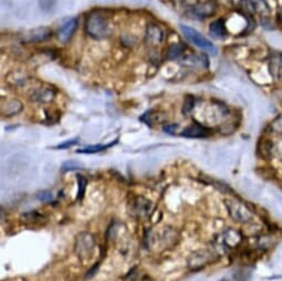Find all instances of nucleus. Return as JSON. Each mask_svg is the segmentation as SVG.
Instances as JSON below:
<instances>
[{
	"label": "nucleus",
	"mask_w": 282,
	"mask_h": 281,
	"mask_svg": "<svg viewBox=\"0 0 282 281\" xmlns=\"http://www.w3.org/2000/svg\"><path fill=\"white\" fill-rule=\"evenodd\" d=\"M212 253H208V251H198V253H195L191 256L190 260H188V266H190V268L193 270L204 267V266H206L209 261H212Z\"/></svg>",
	"instance_id": "obj_6"
},
{
	"label": "nucleus",
	"mask_w": 282,
	"mask_h": 281,
	"mask_svg": "<svg viewBox=\"0 0 282 281\" xmlns=\"http://www.w3.org/2000/svg\"><path fill=\"white\" fill-rule=\"evenodd\" d=\"M97 243L94 237L90 233H81L76 239V254L83 264H88L93 259L96 253Z\"/></svg>",
	"instance_id": "obj_1"
},
{
	"label": "nucleus",
	"mask_w": 282,
	"mask_h": 281,
	"mask_svg": "<svg viewBox=\"0 0 282 281\" xmlns=\"http://www.w3.org/2000/svg\"><path fill=\"white\" fill-rule=\"evenodd\" d=\"M209 32H211V34L216 39L225 38L227 35V29L223 20L219 19L214 21V23L209 26Z\"/></svg>",
	"instance_id": "obj_11"
},
{
	"label": "nucleus",
	"mask_w": 282,
	"mask_h": 281,
	"mask_svg": "<svg viewBox=\"0 0 282 281\" xmlns=\"http://www.w3.org/2000/svg\"><path fill=\"white\" fill-rule=\"evenodd\" d=\"M37 197L42 200V201H50L52 199V193L51 192H48V191H43V192H40Z\"/></svg>",
	"instance_id": "obj_21"
},
{
	"label": "nucleus",
	"mask_w": 282,
	"mask_h": 281,
	"mask_svg": "<svg viewBox=\"0 0 282 281\" xmlns=\"http://www.w3.org/2000/svg\"><path fill=\"white\" fill-rule=\"evenodd\" d=\"M23 109V104H21L18 100H10L7 101V103L3 105L2 107V113L7 117H10V115H14L21 111Z\"/></svg>",
	"instance_id": "obj_12"
},
{
	"label": "nucleus",
	"mask_w": 282,
	"mask_h": 281,
	"mask_svg": "<svg viewBox=\"0 0 282 281\" xmlns=\"http://www.w3.org/2000/svg\"><path fill=\"white\" fill-rule=\"evenodd\" d=\"M184 49H185V46L183 45V43H175V45L171 46L168 51H167V59H170V60L176 59V58H178L180 54L183 53Z\"/></svg>",
	"instance_id": "obj_17"
},
{
	"label": "nucleus",
	"mask_w": 282,
	"mask_h": 281,
	"mask_svg": "<svg viewBox=\"0 0 282 281\" xmlns=\"http://www.w3.org/2000/svg\"><path fill=\"white\" fill-rule=\"evenodd\" d=\"M177 128H178V124H166L163 127L164 131L168 134H174L177 131Z\"/></svg>",
	"instance_id": "obj_22"
},
{
	"label": "nucleus",
	"mask_w": 282,
	"mask_h": 281,
	"mask_svg": "<svg viewBox=\"0 0 282 281\" xmlns=\"http://www.w3.org/2000/svg\"><path fill=\"white\" fill-rule=\"evenodd\" d=\"M118 143V140L115 142H112L110 144H106V145H93V146H89V147H85V148H82V149H79L77 151L78 153H85V154H93V153H99L101 152V151L103 149H106L108 147L113 146L114 144Z\"/></svg>",
	"instance_id": "obj_16"
},
{
	"label": "nucleus",
	"mask_w": 282,
	"mask_h": 281,
	"mask_svg": "<svg viewBox=\"0 0 282 281\" xmlns=\"http://www.w3.org/2000/svg\"><path fill=\"white\" fill-rule=\"evenodd\" d=\"M151 201L143 197H137L135 200V212L140 216L146 215L151 210Z\"/></svg>",
	"instance_id": "obj_15"
},
{
	"label": "nucleus",
	"mask_w": 282,
	"mask_h": 281,
	"mask_svg": "<svg viewBox=\"0 0 282 281\" xmlns=\"http://www.w3.org/2000/svg\"><path fill=\"white\" fill-rule=\"evenodd\" d=\"M83 168V164L80 162H76V161H68L66 163L62 164L61 171L62 172H68V171H74V170H81Z\"/></svg>",
	"instance_id": "obj_18"
},
{
	"label": "nucleus",
	"mask_w": 282,
	"mask_h": 281,
	"mask_svg": "<svg viewBox=\"0 0 282 281\" xmlns=\"http://www.w3.org/2000/svg\"><path fill=\"white\" fill-rule=\"evenodd\" d=\"M107 23L105 18L100 14H92L85 23V30L91 37L96 39H102L107 34Z\"/></svg>",
	"instance_id": "obj_4"
},
{
	"label": "nucleus",
	"mask_w": 282,
	"mask_h": 281,
	"mask_svg": "<svg viewBox=\"0 0 282 281\" xmlns=\"http://www.w3.org/2000/svg\"><path fill=\"white\" fill-rule=\"evenodd\" d=\"M180 30H182V32L184 33L186 39L190 42H192L194 46H196L200 49H204L212 54H216V52H217L216 47L207 38H205L204 35L199 33L197 30H195V29L188 27V26H183V25L180 26Z\"/></svg>",
	"instance_id": "obj_3"
},
{
	"label": "nucleus",
	"mask_w": 282,
	"mask_h": 281,
	"mask_svg": "<svg viewBox=\"0 0 282 281\" xmlns=\"http://www.w3.org/2000/svg\"><path fill=\"white\" fill-rule=\"evenodd\" d=\"M78 142H79L78 139L70 140V141L64 142V143H62V144H59V145L57 146V148H67V147H71V146H73L74 144H77Z\"/></svg>",
	"instance_id": "obj_23"
},
{
	"label": "nucleus",
	"mask_w": 282,
	"mask_h": 281,
	"mask_svg": "<svg viewBox=\"0 0 282 281\" xmlns=\"http://www.w3.org/2000/svg\"><path fill=\"white\" fill-rule=\"evenodd\" d=\"M163 39V32L156 26H149L147 28V40L152 45H158Z\"/></svg>",
	"instance_id": "obj_14"
},
{
	"label": "nucleus",
	"mask_w": 282,
	"mask_h": 281,
	"mask_svg": "<svg viewBox=\"0 0 282 281\" xmlns=\"http://www.w3.org/2000/svg\"><path fill=\"white\" fill-rule=\"evenodd\" d=\"M225 204L230 217L239 224H247L254 219V214L242 201L228 198L225 200Z\"/></svg>",
	"instance_id": "obj_2"
},
{
	"label": "nucleus",
	"mask_w": 282,
	"mask_h": 281,
	"mask_svg": "<svg viewBox=\"0 0 282 281\" xmlns=\"http://www.w3.org/2000/svg\"><path fill=\"white\" fill-rule=\"evenodd\" d=\"M209 134H211V129L198 123H194L193 125L186 127L182 133V135L185 136V138H191V139L207 138Z\"/></svg>",
	"instance_id": "obj_7"
},
{
	"label": "nucleus",
	"mask_w": 282,
	"mask_h": 281,
	"mask_svg": "<svg viewBox=\"0 0 282 281\" xmlns=\"http://www.w3.org/2000/svg\"><path fill=\"white\" fill-rule=\"evenodd\" d=\"M194 102H195V101H194V98H193V97L188 96V97L186 98L185 102H184V105H183V113H184L185 115H188V114H190V113L192 112L193 107H194Z\"/></svg>",
	"instance_id": "obj_20"
},
{
	"label": "nucleus",
	"mask_w": 282,
	"mask_h": 281,
	"mask_svg": "<svg viewBox=\"0 0 282 281\" xmlns=\"http://www.w3.org/2000/svg\"><path fill=\"white\" fill-rule=\"evenodd\" d=\"M77 178H78V186H79L78 199H82L84 196L85 189H86V179L81 175H79Z\"/></svg>",
	"instance_id": "obj_19"
},
{
	"label": "nucleus",
	"mask_w": 282,
	"mask_h": 281,
	"mask_svg": "<svg viewBox=\"0 0 282 281\" xmlns=\"http://www.w3.org/2000/svg\"><path fill=\"white\" fill-rule=\"evenodd\" d=\"M50 32L49 29L47 28H38L34 29V30H30L24 34V40L26 42H37V41H42L46 40L50 37Z\"/></svg>",
	"instance_id": "obj_9"
},
{
	"label": "nucleus",
	"mask_w": 282,
	"mask_h": 281,
	"mask_svg": "<svg viewBox=\"0 0 282 281\" xmlns=\"http://www.w3.org/2000/svg\"><path fill=\"white\" fill-rule=\"evenodd\" d=\"M216 10H217V4L214 2H206L195 7V13L201 18H208L213 16V14L216 12Z\"/></svg>",
	"instance_id": "obj_10"
},
{
	"label": "nucleus",
	"mask_w": 282,
	"mask_h": 281,
	"mask_svg": "<svg viewBox=\"0 0 282 281\" xmlns=\"http://www.w3.org/2000/svg\"><path fill=\"white\" fill-rule=\"evenodd\" d=\"M247 5L251 11L264 14L269 12V6L266 0H247Z\"/></svg>",
	"instance_id": "obj_13"
},
{
	"label": "nucleus",
	"mask_w": 282,
	"mask_h": 281,
	"mask_svg": "<svg viewBox=\"0 0 282 281\" xmlns=\"http://www.w3.org/2000/svg\"><path fill=\"white\" fill-rule=\"evenodd\" d=\"M242 241V235L233 228H228L222 232L218 238H216V242L220 248L223 249H234L239 246Z\"/></svg>",
	"instance_id": "obj_5"
},
{
	"label": "nucleus",
	"mask_w": 282,
	"mask_h": 281,
	"mask_svg": "<svg viewBox=\"0 0 282 281\" xmlns=\"http://www.w3.org/2000/svg\"><path fill=\"white\" fill-rule=\"evenodd\" d=\"M77 27H78V20L76 18L67 20L59 29V34H58L59 35V39L62 42H67L72 37V34L74 33Z\"/></svg>",
	"instance_id": "obj_8"
}]
</instances>
